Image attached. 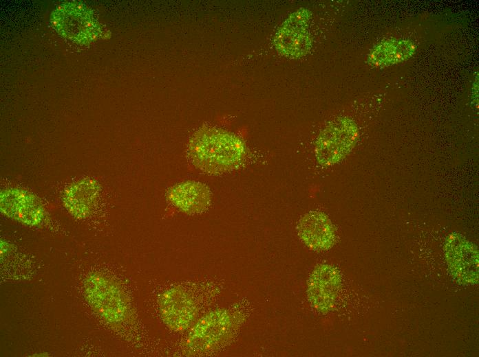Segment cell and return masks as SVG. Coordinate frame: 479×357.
<instances>
[{"instance_id": "8fae6325", "label": "cell", "mask_w": 479, "mask_h": 357, "mask_svg": "<svg viewBox=\"0 0 479 357\" xmlns=\"http://www.w3.org/2000/svg\"><path fill=\"white\" fill-rule=\"evenodd\" d=\"M168 198L180 210L188 214H198L209 207L211 193L203 183L187 181L171 188Z\"/></svg>"}, {"instance_id": "3957f363", "label": "cell", "mask_w": 479, "mask_h": 357, "mask_svg": "<svg viewBox=\"0 0 479 357\" xmlns=\"http://www.w3.org/2000/svg\"><path fill=\"white\" fill-rule=\"evenodd\" d=\"M359 131L354 122L346 117H337L319 133L315 155L322 166L332 165L342 160L353 148Z\"/></svg>"}, {"instance_id": "6da1fadb", "label": "cell", "mask_w": 479, "mask_h": 357, "mask_svg": "<svg viewBox=\"0 0 479 357\" xmlns=\"http://www.w3.org/2000/svg\"><path fill=\"white\" fill-rule=\"evenodd\" d=\"M189 155L191 163L202 172L222 174L241 164L245 147L233 134L220 129H202L191 139Z\"/></svg>"}, {"instance_id": "30bf717a", "label": "cell", "mask_w": 479, "mask_h": 357, "mask_svg": "<svg viewBox=\"0 0 479 357\" xmlns=\"http://www.w3.org/2000/svg\"><path fill=\"white\" fill-rule=\"evenodd\" d=\"M302 242L315 251L330 249L335 242V231L330 220L321 211H311L305 214L297 225Z\"/></svg>"}, {"instance_id": "8992f818", "label": "cell", "mask_w": 479, "mask_h": 357, "mask_svg": "<svg viewBox=\"0 0 479 357\" xmlns=\"http://www.w3.org/2000/svg\"><path fill=\"white\" fill-rule=\"evenodd\" d=\"M231 319L224 310L207 313L196 322L188 335L190 350L204 352L214 349L230 332Z\"/></svg>"}, {"instance_id": "ba28073f", "label": "cell", "mask_w": 479, "mask_h": 357, "mask_svg": "<svg viewBox=\"0 0 479 357\" xmlns=\"http://www.w3.org/2000/svg\"><path fill=\"white\" fill-rule=\"evenodd\" d=\"M309 14L301 9L291 14L275 35V43L281 53L292 58L300 57L310 47L308 31Z\"/></svg>"}, {"instance_id": "7c38bea8", "label": "cell", "mask_w": 479, "mask_h": 357, "mask_svg": "<svg viewBox=\"0 0 479 357\" xmlns=\"http://www.w3.org/2000/svg\"><path fill=\"white\" fill-rule=\"evenodd\" d=\"M98 189L95 183H77L67 189L63 196V204L75 218H85L91 213L97 198Z\"/></svg>"}, {"instance_id": "9c48e42d", "label": "cell", "mask_w": 479, "mask_h": 357, "mask_svg": "<svg viewBox=\"0 0 479 357\" xmlns=\"http://www.w3.org/2000/svg\"><path fill=\"white\" fill-rule=\"evenodd\" d=\"M1 211L9 218L30 226L40 224L44 218L40 202L30 194L18 189L1 194Z\"/></svg>"}, {"instance_id": "52a82bcc", "label": "cell", "mask_w": 479, "mask_h": 357, "mask_svg": "<svg viewBox=\"0 0 479 357\" xmlns=\"http://www.w3.org/2000/svg\"><path fill=\"white\" fill-rule=\"evenodd\" d=\"M341 286V275L336 268L328 264L316 267L308 282V296L312 306L321 312L331 310Z\"/></svg>"}, {"instance_id": "277c9868", "label": "cell", "mask_w": 479, "mask_h": 357, "mask_svg": "<svg viewBox=\"0 0 479 357\" xmlns=\"http://www.w3.org/2000/svg\"><path fill=\"white\" fill-rule=\"evenodd\" d=\"M445 256L453 277L465 285L478 282V251L464 236L452 233L446 238Z\"/></svg>"}, {"instance_id": "7a4b0ae2", "label": "cell", "mask_w": 479, "mask_h": 357, "mask_svg": "<svg viewBox=\"0 0 479 357\" xmlns=\"http://www.w3.org/2000/svg\"><path fill=\"white\" fill-rule=\"evenodd\" d=\"M84 293L89 306L107 323L117 325L126 319L127 301L111 279L99 273L90 274L84 282Z\"/></svg>"}, {"instance_id": "5b68a950", "label": "cell", "mask_w": 479, "mask_h": 357, "mask_svg": "<svg viewBox=\"0 0 479 357\" xmlns=\"http://www.w3.org/2000/svg\"><path fill=\"white\" fill-rule=\"evenodd\" d=\"M158 307L163 322L176 332L189 328L198 314L196 303L191 296L178 287L171 288L161 294Z\"/></svg>"}]
</instances>
